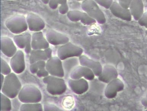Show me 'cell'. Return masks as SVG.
Listing matches in <instances>:
<instances>
[{"instance_id":"6da1fadb","label":"cell","mask_w":147,"mask_h":111,"mask_svg":"<svg viewBox=\"0 0 147 111\" xmlns=\"http://www.w3.org/2000/svg\"><path fill=\"white\" fill-rule=\"evenodd\" d=\"M22 88V85L14 73L6 76L3 85L1 87V93L10 99H14L18 95Z\"/></svg>"},{"instance_id":"7a4b0ae2","label":"cell","mask_w":147,"mask_h":111,"mask_svg":"<svg viewBox=\"0 0 147 111\" xmlns=\"http://www.w3.org/2000/svg\"><path fill=\"white\" fill-rule=\"evenodd\" d=\"M18 98L23 103H36L41 100L42 96L40 91L35 86L27 85L22 87Z\"/></svg>"},{"instance_id":"3957f363","label":"cell","mask_w":147,"mask_h":111,"mask_svg":"<svg viewBox=\"0 0 147 111\" xmlns=\"http://www.w3.org/2000/svg\"><path fill=\"white\" fill-rule=\"evenodd\" d=\"M44 83L47 84V90L50 94L53 95H59L65 93L67 86L65 80L61 78L50 75L44 77L43 79Z\"/></svg>"},{"instance_id":"277c9868","label":"cell","mask_w":147,"mask_h":111,"mask_svg":"<svg viewBox=\"0 0 147 111\" xmlns=\"http://www.w3.org/2000/svg\"><path fill=\"white\" fill-rule=\"evenodd\" d=\"M81 7L93 19L100 24H103L106 22L104 14L99 8L97 3L94 1H84L81 4Z\"/></svg>"},{"instance_id":"5b68a950","label":"cell","mask_w":147,"mask_h":111,"mask_svg":"<svg viewBox=\"0 0 147 111\" xmlns=\"http://www.w3.org/2000/svg\"><path fill=\"white\" fill-rule=\"evenodd\" d=\"M5 25L12 33L19 35L28 28L26 18L22 15L12 16L6 21Z\"/></svg>"},{"instance_id":"8992f818","label":"cell","mask_w":147,"mask_h":111,"mask_svg":"<svg viewBox=\"0 0 147 111\" xmlns=\"http://www.w3.org/2000/svg\"><path fill=\"white\" fill-rule=\"evenodd\" d=\"M83 50L81 48L69 43L62 45L57 51V55L61 60L74 57H79L82 55Z\"/></svg>"},{"instance_id":"52a82bcc","label":"cell","mask_w":147,"mask_h":111,"mask_svg":"<svg viewBox=\"0 0 147 111\" xmlns=\"http://www.w3.org/2000/svg\"><path fill=\"white\" fill-rule=\"evenodd\" d=\"M58 57H51L46 63V69L51 75L62 78L64 72L62 62Z\"/></svg>"},{"instance_id":"ba28073f","label":"cell","mask_w":147,"mask_h":111,"mask_svg":"<svg viewBox=\"0 0 147 111\" xmlns=\"http://www.w3.org/2000/svg\"><path fill=\"white\" fill-rule=\"evenodd\" d=\"M67 17L70 20L73 22L80 21L85 25H90L96 23V21L90 17L86 12L78 10H71L67 13Z\"/></svg>"},{"instance_id":"9c48e42d","label":"cell","mask_w":147,"mask_h":111,"mask_svg":"<svg viewBox=\"0 0 147 111\" xmlns=\"http://www.w3.org/2000/svg\"><path fill=\"white\" fill-rule=\"evenodd\" d=\"M32 36L29 32L16 35L13 37V41L20 49H24L26 53L29 54L32 51L31 47Z\"/></svg>"},{"instance_id":"30bf717a","label":"cell","mask_w":147,"mask_h":111,"mask_svg":"<svg viewBox=\"0 0 147 111\" xmlns=\"http://www.w3.org/2000/svg\"><path fill=\"white\" fill-rule=\"evenodd\" d=\"M124 87V84L120 79L118 78L113 79L106 86L105 95L108 99H113L116 96L118 93L123 90Z\"/></svg>"},{"instance_id":"8fae6325","label":"cell","mask_w":147,"mask_h":111,"mask_svg":"<svg viewBox=\"0 0 147 111\" xmlns=\"http://www.w3.org/2000/svg\"><path fill=\"white\" fill-rule=\"evenodd\" d=\"M10 65L13 72L17 74H20L25 69V62L24 53L19 50L13 57H11Z\"/></svg>"},{"instance_id":"7c38bea8","label":"cell","mask_w":147,"mask_h":111,"mask_svg":"<svg viewBox=\"0 0 147 111\" xmlns=\"http://www.w3.org/2000/svg\"><path fill=\"white\" fill-rule=\"evenodd\" d=\"M26 19L28 28L30 31L39 32L45 28V22L39 16L36 14L30 13L27 16Z\"/></svg>"},{"instance_id":"4fadbf2b","label":"cell","mask_w":147,"mask_h":111,"mask_svg":"<svg viewBox=\"0 0 147 111\" xmlns=\"http://www.w3.org/2000/svg\"><path fill=\"white\" fill-rule=\"evenodd\" d=\"M46 37L49 43L53 45H63L69 42V39L67 36L54 30H48Z\"/></svg>"},{"instance_id":"5bb4252c","label":"cell","mask_w":147,"mask_h":111,"mask_svg":"<svg viewBox=\"0 0 147 111\" xmlns=\"http://www.w3.org/2000/svg\"><path fill=\"white\" fill-rule=\"evenodd\" d=\"M69 86L74 93L77 94H82L86 93L89 89V84L84 78L70 79L68 81Z\"/></svg>"},{"instance_id":"9a60e30c","label":"cell","mask_w":147,"mask_h":111,"mask_svg":"<svg viewBox=\"0 0 147 111\" xmlns=\"http://www.w3.org/2000/svg\"><path fill=\"white\" fill-rule=\"evenodd\" d=\"M95 75L90 69L85 66L79 65L76 67L71 73V79H77L84 77L87 80L92 81L94 79Z\"/></svg>"},{"instance_id":"2e32d148","label":"cell","mask_w":147,"mask_h":111,"mask_svg":"<svg viewBox=\"0 0 147 111\" xmlns=\"http://www.w3.org/2000/svg\"><path fill=\"white\" fill-rule=\"evenodd\" d=\"M79 59L80 65L90 69L95 76H99L101 74L102 67L99 62L94 61L84 55L80 56L79 57Z\"/></svg>"},{"instance_id":"e0dca14e","label":"cell","mask_w":147,"mask_h":111,"mask_svg":"<svg viewBox=\"0 0 147 111\" xmlns=\"http://www.w3.org/2000/svg\"><path fill=\"white\" fill-rule=\"evenodd\" d=\"M1 51L5 55L12 57L17 52V48L12 40L7 37H2L1 39Z\"/></svg>"},{"instance_id":"ac0fdd59","label":"cell","mask_w":147,"mask_h":111,"mask_svg":"<svg viewBox=\"0 0 147 111\" xmlns=\"http://www.w3.org/2000/svg\"><path fill=\"white\" fill-rule=\"evenodd\" d=\"M49 43L44 37L42 32H34L32 36L31 47L32 50H44L49 47Z\"/></svg>"},{"instance_id":"d6986e66","label":"cell","mask_w":147,"mask_h":111,"mask_svg":"<svg viewBox=\"0 0 147 111\" xmlns=\"http://www.w3.org/2000/svg\"><path fill=\"white\" fill-rule=\"evenodd\" d=\"M52 50L50 48L43 50H32L30 57V64L40 61L48 60L52 57Z\"/></svg>"},{"instance_id":"ffe728a7","label":"cell","mask_w":147,"mask_h":111,"mask_svg":"<svg viewBox=\"0 0 147 111\" xmlns=\"http://www.w3.org/2000/svg\"><path fill=\"white\" fill-rule=\"evenodd\" d=\"M109 9L111 12L115 17L124 20L131 21L132 16L129 9H123L117 2L113 1Z\"/></svg>"},{"instance_id":"44dd1931","label":"cell","mask_w":147,"mask_h":111,"mask_svg":"<svg viewBox=\"0 0 147 111\" xmlns=\"http://www.w3.org/2000/svg\"><path fill=\"white\" fill-rule=\"evenodd\" d=\"M118 74L117 70L112 65H105L102 68V73L98 76L100 81L105 83H108L113 79L117 78Z\"/></svg>"},{"instance_id":"7402d4cb","label":"cell","mask_w":147,"mask_h":111,"mask_svg":"<svg viewBox=\"0 0 147 111\" xmlns=\"http://www.w3.org/2000/svg\"><path fill=\"white\" fill-rule=\"evenodd\" d=\"M63 68L64 72V77L68 78L70 77L72 71L77 66H79L80 62L79 57H74L67 58L63 60Z\"/></svg>"},{"instance_id":"603a6c76","label":"cell","mask_w":147,"mask_h":111,"mask_svg":"<svg viewBox=\"0 0 147 111\" xmlns=\"http://www.w3.org/2000/svg\"><path fill=\"white\" fill-rule=\"evenodd\" d=\"M131 16L138 21L144 14V4L142 1H131L129 7Z\"/></svg>"},{"instance_id":"cb8c5ba5","label":"cell","mask_w":147,"mask_h":111,"mask_svg":"<svg viewBox=\"0 0 147 111\" xmlns=\"http://www.w3.org/2000/svg\"><path fill=\"white\" fill-rule=\"evenodd\" d=\"M46 62L45 61H40L31 64L30 71L33 74H36L39 78L45 77L49 76V73L46 69Z\"/></svg>"},{"instance_id":"d4e9b609","label":"cell","mask_w":147,"mask_h":111,"mask_svg":"<svg viewBox=\"0 0 147 111\" xmlns=\"http://www.w3.org/2000/svg\"><path fill=\"white\" fill-rule=\"evenodd\" d=\"M20 110L43 111L42 105L38 103H24L21 106Z\"/></svg>"},{"instance_id":"484cf974","label":"cell","mask_w":147,"mask_h":111,"mask_svg":"<svg viewBox=\"0 0 147 111\" xmlns=\"http://www.w3.org/2000/svg\"><path fill=\"white\" fill-rule=\"evenodd\" d=\"M1 111H10L11 109V101L9 97L1 93Z\"/></svg>"},{"instance_id":"4316f807","label":"cell","mask_w":147,"mask_h":111,"mask_svg":"<svg viewBox=\"0 0 147 111\" xmlns=\"http://www.w3.org/2000/svg\"><path fill=\"white\" fill-rule=\"evenodd\" d=\"M1 74L7 76L11 73V68L9 64L2 58L1 60Z\"/></svg>"},{"instance_id":"83f0119b","label":"cell","mask_w":147,"mask_h":111,"mask_svg":"<svg viewBox=\"0 0 147 111\" xmlns=\"http://www.w3.org/2000/svg\"><path fill=\"white\" fill-rule=\"evenodd\" d=\"M59 4H60L59 7V12L61 14H65L68 12L69 8L67 1H58Z\"/></svg>"},{"instance_id":"f1b7e54d","label":"cell","mask_w":147,"mask_h":111,"mask_svg":"<svg viewBox=\"0 0 147 111\" xmlns=\"http://www.w3.org/2000/svg\"><path fill=\"white\" fill-rule=\"evenodd\" d=\"M95 2L101 6L107 9H110L113 1L112 0H111V1H99V0H97V1H95Z\"/></svg>"},{"instance_id":"f546056e","label":"cell","mask_w":147,"mask_h":111,"mask_svg":"<svg viewBox=\"0 0 147 111\" xmlns=\"http://www.w3.org/2000/svg\"><path fill=\"white\" fill-rule=\"evenodd\" d=\"M147 13L145 12L143 14L142 17L138 20L139 24L141 26H144L145 27L147 28Z\"/></svg>"},{"instance_id":"4dcf8cb0","label":"cell","mask_w":147,"mask_h":111,"mask_svg":"<svg viewBox=\"0 0 147 111\" xmlns=\"http://www.w3.org/2000/svg\"><path fill=\"white\" fill-rule=\"evenodd\" d=\"M44 111H61V110L57 106L50 104H45L44 105Z\"/></svg>"},{"instance_id":"1f68e13d","label":"cell","mask_w":147,"mask_h":111,"mask_svg":"<svg viewBox=\"0 0 147 111\" xmlns=\"http://www.w3.org/2000/svg\"><path fill=\"white\" fill-rule=\"evenodd\" d=\"M131 1H119V4L122 7L125 9H128L130 6Z\"/></svg>"},{"instance_id":"d6a6232c","label":"cell","mask_w":147,"mask_h":111,"mask_svg":"<svg viewBox=\"0 0 147 111\" xmlns=\"http://www.w3.org/2000/svg\"><path fill=\"white\" fill-rule=\"evenodd\" d=\"M49 4L50 8L52 9H55L58 7L59 3L58 1H50Z\"/></svg>"},{"instance_id":"836d02e7","label":"cell","mask_w":147,"mask_h":111,"mask_svg":"<svg viewBox=\"0 0 147 111\" xmlns=\"http://www.w3.org/2000/svg\"><path fill=\"white\" fill-rule=\"evenodd\" d=\"M4 80L5 77H4V75L1 74V87H2L3 85Z\"/></svg>"},{"instance_id":"e575fe53","label":"cell","mask_w":147,"mask_h":111,"mask_svg":"<svg viewBox=\"0 0 147 111\" xmlns=\"http://www.w3.org/2000/svg\"><path fill=\"white\" fill-rule=\"evenodd\" d=\"M42 1V2L43 3H45V4H47V3H49V1Z\"/></svg>"}]
</instances>
